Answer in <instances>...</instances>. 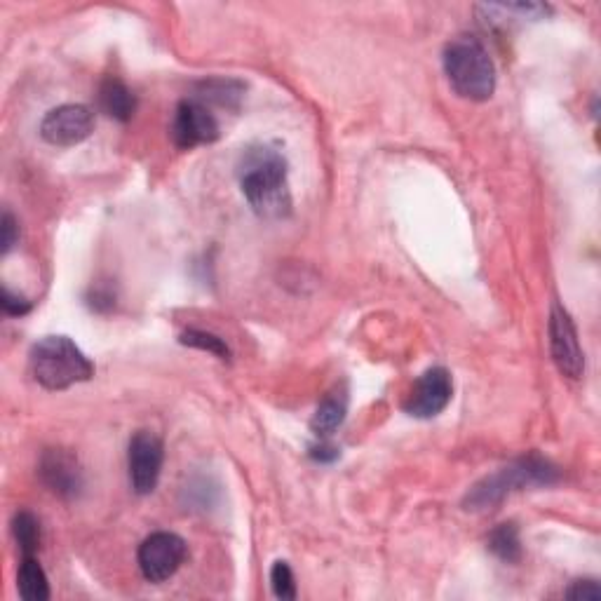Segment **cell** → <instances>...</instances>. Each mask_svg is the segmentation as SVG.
I'll return each instance as SVG.
<instances>
[{
  "instance_id": "4",
  "label": "cell",
  "mask_w": 601,
  "mask_h": 601,
  "mask_svg": "<svg viewBox=\"0 0 601 601\" xmlns=\"http://www.w3.org/2000/svg\"><path fill=\"white\" fill-rule=\"evenodd\" d=\"M444 71L458 97L486 101L496 90V66L477 38L461 36L444 50Z\"/></svg>"
},
{
  "instance_id": "20",
  "label": "cell",
  "mask_w": 601,
  "mask_h": 601,
  "mask_svg": "<svg viewBox=\"0 0 601 601\" xmlns=\"http://www.w3.org/2000/svg\"><path fill=\"white\" fill-rule=\"evenodd\" d=\"M0 308H3L5 315L22 317L31 310V301H26L24 296L12 294L8 287H3V294H0Z\"/></svg>"
},
{
  "instance_id": "18",
  "label": "cell",
  "mask_w": 601,
  "mask_h": 601,
  "mask_svg": "<svg viewBox=\"0 0 601 601\" xmlns=\"http://www.w3.org/2000/svg\"><path fill=\"white\" fill-rule=\"evenodd\" d=\"M179 341L184 343V346H191V348L205 350V353H212L224 362L231 360V348H228L226 341L219 339L216 334L202 332V329H186V332L179 336Z\"/></svg>"
},
{
  "instance_id": "24",
  "label": "cell",
  "mask_w": 601,
  "mask_h": 601,
  "mask_svg": "<svg viewBox=\"0 0 601 601\" xmlns=\"http://www.w3.org/2000/svg\"><path fill=\"white\" fill-rule=\"evenodd\" d=\"M90 306L94 310H99V313H104V310H111L113 306H116V296L108 292V289L97 287V289H92V294H90Z\"/></svg>"
},
{
  "instance_id": "5",
  "label": "cell",
  "mask_w": 601,
  "mask_h": 601,
  "mask_svg": "<svg viewBox=\"0 0 601 601\" xmlns=\"http://www.w3.org/2000/svg\"><path fill=\"white\" fill-rule=\"evenodd\" d=\"M186 555L188 548L184 538L170 531H158L139 545L137 562L148 583H165L181 569Z\"/></svg>"
},
{
  "instance_id": "9",
  "label": "cell",
  "mask_w": 601,
  "mask_h": 601,
  "mask_svg": "<svg viewBox=\"0 0 601 601\" xmlns=\"http://www.w3.org/2000/svg\"><path fill=\"white\" fill-rule=\"evenodd\" d=\"M94 130L92 111L83 104H64L52 108L40 123V137L52 146H76Z\"/></svg>"
},
{
  "instance_id": "13",
  "label": "cell",
  "mask_w": 601,
  "mask_h": 601,
  "mask_svg": "<svg viewBox=\"0 0 601 601\" xmlns=\"http://www.w3.org/2000/svg\"><path fill=\"white\" fill-rule=\"evenodd\" d=\"M348 414V395L343 390H336V393H329L324 400L320 402V407L315 409L313 421H310V428L320 440H329L336 430L341 428V423L346 421Z\"/></svg>"
},
{
  "instance_id": "15",
  "label": "cell",
  "mask_w": 601,
  "mask_h": 601,
  "mask_svg": "<svg viewBox=\"0 0 601 601\" xmlns=\"http://www.w3.org/2000/svg\"><path fill=\"white\" fill-rule=\"evenodd\" d=\"M17 587H19V594H22V599H26V601L50 599V583H47L43 566L38 564L36 557L22 559V564H19V573H17Z\"/></svg>"
},
{
  "instance_id": "23",
  "label": "cell",
  "mask_w": 601,
  "mask_h": 601,
  "mask_svg": "<svg viewBox=\"0 0 601 601\" xmlns=\"http://www.w3.org/2000/svg\"><path fill=\"white\" fill-rule=\"evenodd\" d=\"M339 456H341V451L336 449L334 444H329L327 440H320L315 447H310V458L317 463H334Z\"/></svg>"
},
{
  "instance_id": "10",
  "label": "cell",
  "mask_w": 601,
  "mask_h": 601,
  "mask_svg": "<svg viewBox=\"0 0 601 601\" xmlns=\"http://www.w3.org/2000/svg\"><path fill=\"white\" fill-rule=\"evenodd\" d=\"M454 395L451 374L444 367H432L418 378L404 402V411L414 418H435L449 407Z\"/></svg>"
},
{
  "instance_id": "12",
  "label": "cell",
  "mask_w": 601,
  "mask_h": 601,
  "mask_svg": "<svg viewBox=\"0 0 601 601\" xmlns=\"http://www.w3.org/2000/svg\"><path fill=\"white\" fill-rule=\"evenodd\" d=\"M99 106L108 118L127 123V120H132L134 111H137V97H134L123 80L111 76L99 87Z\"/></svg>"
},
{
  "instance_id": "22",
  "label": "cell",
  "mask_w": 601,
  "mask_h": 601,
  "mask_svg": "<svg viewBox=\"0 0 601 601\" xmlns=\"http://www.w3.org/2000/svg\"><path fill=\"white\" fill-rule=\"evenodd\" d=\"M0 233H3V254H8L19 240V226H17L15 216H12L10 212L3 214V221H0Z\"/></svg>"
},
{
  "instance_id": "8",
  "label": "cell",
  "mask_w": 601,
  "mask_h": 601,
  "mask_svg": "<svg viewBox=\"0 0 601 601\" xmlns=\"http://www.w3.org/2000/svg\"><path fill=\"white\" fill-rule=\"evenodd\" d=\"M219 134V120L214 118V113L202 101L184 99L174 111L172 139L184 151H191L195 146L214 144Z\"/></svg>"
},
{
  "instance_id": "6",
  "label": "cell",
  "mask_w": 601,
  "mask_h": 601,
  "mask_svg": "<svg viewBox=\"0 0 601 601\" xmlns=\"http://www.w3.org/2000/svg\"><path fill=\"white\" fill-rule=\"evenodd\" d=\"M162 461H165V447H162L160 437L148 430H139L132 437L130 449H127V468H130V484L134 494H153L160 482Z\"/></svg>"
},
{
  "instance_id": "17",
  "label": "cell",
  "mask_w": 601,
  "mask_h": 601,
  "mask_svg": "<svg viewBox=\"0 0 601 601\" xmlns=\"http://www.w3.org/2000/svg\"><path fill=\"white\" fill-rule=\"evenodd\" d=\"M12 533H15V540L22 550V557H36V552L40 550V522L31 512H17L15 519H12Z\"/></svg>"
},
{
  "instance_id": "19",
  "label": "cell",
  "mask_w": 601,
  "mask_h": 601,
  "mask_svg": "<svg viewBox=\"0 0 601 601\" xmlns=\"http://www.w3.org/2000/svg\"><path fill=\"white\" fill-rule=\"evenodd\" d=\"M270 587H273V594L282 601H292L296 599V580H294V571L289 569L287 562H275L273 569H270Z\"/></svg>"
},
{
  "instance_id": "2",
  "label": "cell",
  "mask_w": 601,
  "mask_h": 601,
  "mask_svg": "<svg viewBox=\"0 0 601 601\" xmlns=\"http://www.w3.org/2000/svg\"><path fill=\"white\" fill-rule=\"evenodd\" d=\"M33 381L47 390H66L94 376V364L69 336H45L31 348Z\"/></svg>"
},
{
  "instance_id": "7",
  "label": "cell",
  "mask_w": 601,
  "mask_h": 601,
  "mask_svg": "<svg viewBox=\"0 0 601 601\" xmlns=\"http://www.w3.org/2000/svg\"><path fill=\"white\" fill-rule=\"evenodd\" d=\"M548 332H550V355H552V362L557 364L559 374L578 381L585 371V355H583V348H580L576 324H573L571 315L566 313L559 303L552 306Z\"/></svg>"
},
{
  "instance_id": "14",
  "label": "cell",
  "mask_w": 601,
  "mask_h": 601,
  "mask_svg": "<svg viewBox=\"0 0 601 601\" xmlns=\"http://www.w3.org/2000/svg\"><path fill=\"white\" fill-rule=\"evenodd\" d=\"M242 94H245V85L240 80L231 78H212L198 85V94L193 99L202 101V104H214L221 108H238Z\"/></svg>"
},
{
  "instance_id": "3",
  "label": "cell",
  "mask_w": 601,
  "mask_h": 601,
  "mask_svg": "<svg viewBox=\"0 0 601 601\" xmlns=\"http://www.w3.org/2000/svg\"><path fill=\"white\" fill-rule=\"evenodd\" d=\"M559 479V470L550 461H545L543 456L531 454L519 458V461L510 463L508 468L498 470L496 475L484 477L482 482H477L465 496V510H489L494 505L503 503L505 496H510L512 491L531 489V486H550Z\"/></svg>"
},
{
  "instance_id": "1",
  "label": "cell",
  "mask_w": 601,
  "mask_h": 601,
  "mask_svg": "<svg viewBox=\"0 0 601 601\" xmlns=\"http://www.w3.org/2000/svg\"><path fill=\"white\" fill-rule=\"evenodd\" d=\"M242 195L263 219H282L292 209L287 184V160L268 146L245 151L238 165Z\"/></svg>"
},
{
  "instance_id": "21",
  "label": "cell",
  "mask_w": 601,
  "mask_h": 601,
  "mask_svg": "<svg viewBox=\"0 0 601 601\" xmlns=\"http://www.w3.org/2000/svg\"><path fill=\"white\" fill-rule=\"evenodd\" d=\"M566 599L576 601H599L601 599V587L597 580H576L569 590H566Z\"/></svg>"
},
{
  "instance_id": "16",
  "label": "cell",
  "mask_w": 601,
  "mask_h": 601,
  "mask_svg": "<svg viewBox=\"0 0 601 601\" xmlns=\"http://www.w3.org/2000/svg\"><path fill=\"white\" fill-rule=\"evenodd\" d=\"M489 550L505 564H517L524 555L522 540H519V529L512 522L498 524L489 533Z\"/></svg>"
},
{
  "instance_id": "11",
  "label": "cell",
  "mask_w": 601,
  "mask_h": 601,
  "mask_svg": "<svg viewBox=\"0 0 601 601\" xmlns=\"http://www.w3.org/2000/svg\"><path fill=\"white\" fill-rule=\"evenodd\" d=\"M38 475L54 496L66 498V501L78 498L85 486L83 468H80L78 458L66 449H47L40 456Z\"/></svg>"
}]
</instances>
